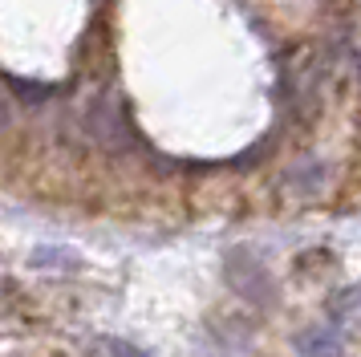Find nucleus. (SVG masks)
I'll return each mask as SVG.
<instances>
[{
    "mask_svg": "<svg viewBox=\"0 0 361 357\" xmlns=\"http://www.w3.org/2000/svg\"><path fill=\"white\" fill-rule=\"evenodd\" d=\"M224 276H228L231 292H240L244 301H252V305H276V280L247 248H231L228 260H224Z\"/></svg>",
    "mask_w": 361,
    "mask_h": 357,
    "instance_id": "f257e3e1",
    "label": "nucleus"
},
{
    "mask_svg": "<svg viewBox=\"0 0 361 357\" xmlns=\"http://www.w3.org/2000/svg\"><path fill=\"white\" fill-rule=\"evenodd\" d=\"M296 353L300 357H345V337L337 329H329V325H312L305 333H296Z\"/></svg>",
    "mask_w": 361,
    "mask_h": 357,
    "instance_id": "f03ea898",
    "label": "nucleus"
},
{
    "mask_svg": "<svg viewBox=\"0 0 361 357\" xmlns=\"http://www.w3.org/2000/svg\"><path fill=\"white\" fill-rule=\"evenodd\" d=\"M33 268H82V260H78V252H69V248H37L33 260H29Z\"/></svg>",
    "mask_w": 361,
    "mask_h": 357,
    "instance_id": "7ed1b4c3",
    "label": "nucleus"
},
{
    "mask_svg": "<svg viewBox=\"0 0 361 357\" xmlns=\"http://www.w3.org/2000/svg\"><path fill=\"white\" fill-rule=\"evenodd\" d=\"M94 357H150L142 345H130L122 337H98L94 341Z\"/></svg>",
    "mask_w": 361,
    "mask_h": 357,
    "instance_id": "20e7f679",
    "label": "nucleus"
},
{
    "mask_svg": "<svg viewBox=\"0 0 361 357\" xmlns=\"http://www.w3.org/2000/svg\"><path fill=\"white\" fill-rule=\"evenodd\" d=\"M4 122H8V110H4V97H0V130H4Z\"/></svg>",
    "mask_w": 361,
    "mask_h": 357,
    "instance_id": "39448f33",
    "label": "nucleus"
}]
</instances>
